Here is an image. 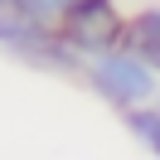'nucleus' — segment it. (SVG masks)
I'll list each match as a JSON object with an SVG mask.
<instances>
[{"mask_svg": "<svg viewBox=\"0 0 160 160\" xmlns=\"http://www.w3.org/2000/svg\"><path fill=\"white\" fill-rule=\"evenodd\" d=\"M121 121L150 155H160V107H136L131 102V107H121Z\"/></svg>", "mask_w": 160, "mask_h": 160, "instance_id": "5", "label": "nucleus"}, {"mask_svg": "<svg viewBox=\"0 0 160 160\" xmlns=\"http://www.w3.org/2000/svg\"><path fill=\"white\" fill-rule=\"evenodd\" d=\"M68 5L73 0H15V10L34 15V20H44V24H58L63 15H68Z\"/></svg>", "mask_w": 160, "mask_h": 160, "instance_id": "6", "label": "nucleus"}, {"mask_svg": "<svg viewBox=\"0 0 160 160\" xmlns=\"http://www.w3.org/2000/svg\"><path fill=\"white\" fill-rule=\"evenodd\" d=\"M88 82H92L107 102H117V107L146 102V97H155V88H160L155 68H150L146 58H136V53H126V49L92 53V63H88Z\"/></svg>", "mask_w": 160, "mask_h": 160, "instance_id": "2", "label": "nucleus"}, {"mask_svg": "<svg viewBox=\"0 0 160 160\" xmlns=\"http://www.w3.org/2000/svg\"><path fill=\"white\" fill-rule=\"evenodd\" d=\"M121 49L136 53V58H146L150 68H160V5H155V10H141L136 20H126Z\"/></svg>", "mask_w": 160, "mask_h": 160, "instance_id": "4", "label": "nucleus"}, {"mask_svg": "<svg viewBox=\"0 0 160 160\" xmlns=\"http://www.w3.org/2000/svg\"><path fill=\"white\" fill-rule=\"evenodd\" d=\"M58 29H63V39H68L82 58H92V53H107V49L121 44L126 20H121L117 0H73L68 15L58 20Z\"/></svg>", "mask_w": 160, "mask_h": 160, "instance_id": "3", "label": "nucleus"}, {"mask_svg": "<svg viewBox=\"0 0 160 160\" xmlns=\"http://www.w3.org/2000/svg\"><path fill=\"white\" fill-rule=\"evenodd\" d=\"M5 5H15V0H0V10H5Z\"/></svg>", "mask_w": 160, "mask_h": 160, "instance_id": "7", "label": "nucleus"}, {"mask_svg": "<svg viewBox=\"0 0 160 160\" xmlns=\"http://www.w3.org/2000/svg\"><path fill=\"white\" fill-rule=\"evenodd\" d=\"M0 49L15 53L20 63H34V68H58V73H73L82 53L63 39L58 24H44L24 10H0Z\"/></svg>", "mask_w": 160, "mask_h": 160, "instance_id": "1", "label": "nucleus"}]
</instances>
